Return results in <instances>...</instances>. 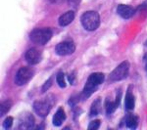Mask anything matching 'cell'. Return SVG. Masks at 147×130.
<instances>
[{
	"instance_id": "cell-19",
	"label": "cell",
	"mask_w": 147,
	"mask_h": 130,
	"mask_svg": "<svg viewBox=\"0 0 147 130\" xmlns=\"http://www.w3.org/2000/svg\"><path fill=\"white\" fill-rule=\"evenodd\" d=\"M100 123L101 121L99 119H96V120H93V121L90 122V124L88 125V129L89 130H95V129H98L99 126H100Z\"/></svg>"
},
{
	"instance_id": "cell-23",
	"label": "cell",
	"mask_w": 147,
	"mask_h": 130,
	"mask_svg": "<svg viewBox=\"0 0 147 130\" xmlns=\"http://www.w3.org/2000/svg\"><path fill=\"white\" fill-rule=\"evenodd\" d=\"M79 99H80V97L78 96V95L71 97V99H70V100H69V104H70L71 107H75L76 104H77L78 102H79Z\"/></svg>"
},
{
	"instance_id": "cell-17",
	"label": "cell",
	"mask_w": 147,
	"mask_h": 130,
	"mask_svg": "<svg viewBox=\"0 0 147 130\" xmlns=\"http://www.w3.org/2000/svg\"><path fill=\"white\" fill-rule=\"evenodd\" d=\"M12 107V101L11 100H6L5 102L1 104V108H0V113H1V117L10 111Z\"/></svg>"
},
{
	"instance_id": "cell-7",
	"label": "cell",
	"mask_w": 147,
	"mask_h": 130,
	"mask_svg": "<svg viewBox=\"0 0 147 130\" xmlns=\"http://www.w3.org/2000/svg\"><path fill=\"white\" fill-rule=\"evenodd\" d=\"M76 50V45L73 41H63L57 44L55 47V52L57 55L67 56L73 54Z\"/></svg>"
},
{
	"instance_id": "cell-21",
	"label": "cell",
	"mask_w": 147,
	"mask_h": 130,
	"mask_svg": "<svg viewBox=\"0 0 147 130\" xmlns=\"http://www.w3.org/2000/svg\"><path fill=\"white\" fill-rule=\"evenodd\" d=\"M12 124H13V117H6L5 120H4L3 127L5 129H9L12 126Z\"/></svg>"
},
{
	"instance_id": "cell-8",
	"label": "cell",
	"mask_w": 147,
	"mask_h": 130,
	"mask_svg": "<svg viewBox=\"0 0 147 130\" xmlns=\"http://www.w3.org/2000/svg\"><path fill=\"white\" fill-rule=\"evenodd\" d=\"M25 59L30 65H36V64H38L40 61H41L42 55L38 49L32 47V48L28 49V50L26 52Z\"/></svg>"
},
{
	"instance_id": "cell-20",
	"label": "cell",
	"mask_w": 147,
	"mask_h": 130,
	"mask_svg": "<svg viewBox=\"0 0 147 130\" xmlns=\"http://www.w3.org/2000/svg\"><path fill=\"white\" fill-rule=\"evenodd\" d=\"M52 86V77H50V78H48L45 81V83L43 84V86H42L41 88V92L42 93H44V92H46L47 90H48L49 88Z\"/></svg>"
},
{
	"instance_id": "cell-11",
	"label": "cell",
	"mask_w": 147,
	"mask_h": 130,
	"mask_svg": "<svg viewBox=\"0 0 147 130\" xmlns=\"http://www.w3.org/2000/svg\"><path fill=\"white\" fill-rule=\"evenodd\" d=\"M117 12L118 14L124 19H129L134 16V14L136 13V10H134L132 7L125 5V4H121V5L118 6L117 8Z\"/></svg>"
},
{
	"instance_id": "cell-5",
	"label": "cell",
	"mask_w": 147,
	"mask_h": 130,
	"mask_svg": "<svg viewBox=\"0 0 147 130\" xmlns=\"http://www.w3.org/2000/svg\"><path fill=\"white\" fill-rule=\"evenodd\" d=\"M32 76H34V70L28 67H23L16 74L15 83L19 86H22V85L28 83L32 78Z\"/></svg>"
},
{
	"instance_id": "cell-22",
	"label": "cell",
	"mask_w": 147,
	"mask_h": 130,
	"mask_svg": "<svg viewBox=\"0 0 147 130\" xmlns=\"http://www.w3.org/2000/svg\"><path fill=\"white\" fill-rule=\"evenodd\" d=\"M68 79H69V82H70V83L72 84V85L76 84V82H77V77H76V72H71V74L68 75Z\"/></svg>"
},
{
	"instance_id": "cell-2",
	"label": "cell",
	"mask_w": 147,
	"mask_h": 130,
	"mask_svg": "<svg viewBox=\"0 0 147 130\" xmlns=\"http://www.w3.org/2000/svg\"><path fill=\"white\" fill-rule=\"evenodd\" d=\"M82 25L88 31H93L100 25V16L95 11H87L80 18Z\"/></svg>"
},
{
	"instance_id": "cell-25",
	"label": "cell",
	"mask_w": 147,
	"mask_h": 130,
	"mask_svg": "<svg viewBox=\"0 0 147 130\" xmlns=\"http://www.w3.org/2000/svg\"><path fill=\"white\" fill-rule=\"evenodd\" d=\"M48 1L52 4H58V3H62L65 0H48Z\"/></svg>"
},
{
	"instance_id": "cell-24",
	"label": "cell",
	"mask_w": 147,
	"mask_h": 130,
	"mask_svg": "<svg viewBox=\"0 0 147 130\" xmlns=\"http://www.w3.org/2000/svg\"><path fill=\"white\" fill-rule=\"evenodd\" d=\"M68 2H69V4H70L71 6L76 7V6L79 5L80 2H82V0H68Z\"/></svg>"
},
{
	"instance_id": "cell-3",
	"label": "cell",
	"mask_w": 147,
	"mask_h": 130,
	"mask_svg": "<svg viewBox=\"0 0 147 130\" xmlns=\"http://www.w3.org/2000/svg\"><path fill=\"white\" fill-rule=\"evenodd\" d=\"M51 28L43 27V28H35L32 30L30 34V38L34 43L38 44V45H45L47 42L51 39L52 37Z\"/></svg>"
},
{
	"instance_id": "cell-13",
	"label": "cell",
	"mask_w": 147,
	"mask_h": 130,
	"mask_svg": "<svg viewBox=\"0 0 147 130\" xmlns=\"http://www.w3.org/2000/svg\"><path fill=\"white\" fill-rule=\"evenodd\" d=\"M125 109L127 111H132L134 109V106H136V100H134V96L131 92V89L129 88L127 93V96H125Z\"/></svg>"
},
{
	"instance_id": "cell-12",
	"label": "cell",
	"mask_w": 147,
	"mask_h": 130,
	"mask_svg": "<svg viewBox=\"0 0 147 130\" xmlns=\"http://www.w3.org/2000/svg\"><path fill=\"white\" fill-rule=\"evenodd\" d=\"M75 19V12L74 11H68L64 13L58 20V23L61 27H67Z\"/></svg>"
},
{
	"instance_id": "cell-16",
	"label": "cell",
	"mask_w": 147,
	"mask_h": 130,
	"mask_svg": "<svg viewBox=\"0 0 147 130\" xmlns=\"http://www.w3.org/2000/svg\"><path fill=\"white\" fill-rule=\"evenodd\" d=\"M125 124H127V128L130 129H136L138 125V119L136 115H129L125 117Z\"/></svg>"
},
{
	"instance_id": "cell-26",
	"label": "cell",
	"mask_w": 147,
	"mask_h": 130,
	"mask_svg": "<svg viewBox=\"0 0 147 130\" xmlns=\"http://www.w3.org/2000/svg\"><path fill=\"white\" fill-rule=\"evenodd\" d=\"M145 45L147 46V40H146V41H145Z\"/></svg>"
},
{
	"instance_id": "cell-14",
	"label": "cell",
	"mask_w": 147,
	"mask_h": 130,
	"mask_svg": "<svg viewBox=\"0 0 147 130\" xmlns=\"http://www.w3.org/2000/svg\"><path fill=\"white\" fill-rule=\"evenodd\" d=\"M65 119H66V113L64 112L63 109L60 108L53 117V124L55 126H60V125H62Z\"/></svg>"
},
{
	"instance_id": "cell-9",
	"label": "cell",
	"mask_w": 147,
	"mask_h": 130,
	"mask_svg": "<svg viewBox=\"0 0 147 130\" xmlns=\"http://www.w3.org/2000/svg\"><path fill=\"white\" fill-rule=\"evenodd\" d=\"M34 126V119L32 113H25L20 119V129H32Z\"/></svg>"
},
{
	"instance_id": "cell-4",
	"label": "cell",
	"mask_w": 147,
	"mask_h": 130,
	"mask_svg": "<svg viewBox=\"0 0 147 130\" xmlns=\"http://www.w3.org/2000/svg\"><path fill=\"white\" fill-rule=\"evenodd\" d=\"M129 62L125 61L122 64H120L115 70L110 74V79L112 81H120V80L125 79L129 74Z\"/></svg>"
},
{
	"instance_id": "cell-1",
	"label": "cell",
	"mask_w": 147,
	"mask_h": 130,
	"mask_svg": "<svg viewBox=\"0 0 147 130\" xmlns=\"http://www.w3.org/2000/svg\"><path fill=\"white\" fill-rule=\"evenodd\" d=\"M104 78H105V76L102 72H93L89 75L86 80V83L84 85V90H82V99L84 98V100H85L89 96H91L93 92L97 89V87L103 83Z\"/></svg>"
},
{
	"instance_id": "cell-18",
	"label": "cell",
	"mask_w": 147,
	"mask_h": 130,
	"mask_svg": "<svg viewBox=\"0 0 147 130\" xmlns=\"http://www.w3.org/2000/svg\"><path fill=\"white\" fill-rule=\"evenodd\" d=\"M56 80H57V83H58L59 86L61 88H65L66 87V80H65V75L62 72H60L58 74H57V77H56Z\"/></svg>"
},
{
	"instance_id": "cell-15",
	"label": "cell",
	"mask_w": 147,
	"mask_h": 130,
	"mask_svg": "<svg viewBox=\"0 0 147 130\" xmlns=\"http://www.w3.org/2000/svg\"><path fill=\"white\" fill-rule=\"evenodd\" d=\"M100 113H101V100L100 98H98L92 103L90 111H89V115L90 117H96Z\"/></svg>"
},
{
	"instance_id": "cell-6",
	"label": "cell",
	"mask_w": 147,
	"mask_h": 130,
	"mask_svg": "<svg viewBox=\"0 0 147 130\" xmlns=\"http://www.w3.org/2000/svg\"><path fill=\"white\" fill-rule=\"evenodd\" d=\"M49 97H47L46 100H44V101H36V102L34 103V112L40 117H45L49 113V112H50L52 106H53L54 103L50 102Z\"/></svg>"
},
{
	"instance_id": "cell-10",
	"label": "cell",
	"mask_w": 147,
	"mask_h": 130,
	"mask_svg": "<svg viewBox=\"0 0 147 130\" xmlns=\"http://www.w3.org/2000/svg\"><path fill=\"white\" fill-rule=\"evenodd\" d=\"M121 98H122V91L118 90L115 102H111V101H106V103H105V109H106V113H107V115H111V113H114L116 110H117V108L119 107V105H120Z\"/></svg>"
}]
</instances>
